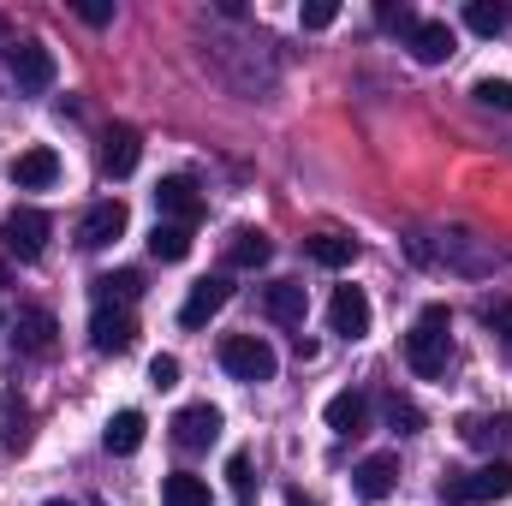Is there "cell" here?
Returning a JSON list of instances; mask_svg holds the SVG:
<instances>
[{
	"label": "cell",
	"mask_w": 512,
	"mask_h": 506,
	"mask_svg": "<svg viewBox=\"0 0 512 506\" xmlns=\"http://www.w3.org/2000/svg\"><path fill=\"white\" fill-rule=\"evenodd\" d=\"M447 358H453V316H447V304H423V316L405 334V364L423 381H435L447 376Z\"/></svg>",
	"instance_id": "obj_1"
},
{
	"label": "cell",
	"mask_w": 512,
	"mask_h": 506,
	"mask_svg": "<svg viewBox=\"0 0 512 506\" xmlns=\"http://www.w3.org/2000/svg\"><path fill=\"white\" fill-rule=\"evenodd\" d=\"M155 215L173 221V227H197V221H203L197 185H191V179H161V185H155Z\"/></svg>",
	"instance_id": "obj_8"
},
{
	"label": "cell",
	"mask_w": 512,
	"mask_h": 506,
	"mask_svg": "<svg viewBox=\"0 0 512 506\" xmlns=\"http://www.w3.org/2000/svg\"><path fill=\"white\" fill-rule=\"evenodd\" d=\"M120 233H126V203H120V197H102V203H90V215H84V227H78V245H84V251H108Z\"/></svg>",
	"instance_id": "obj_9"
},
{
	"label": "cell",
	"mask_w": 512,
	"mask_h": 506,
	"mask_svg": "<svg viewBox=\"0 0 512 506\" xmlns=\"http://www.w3.org/2000/svg\"><path fill=\"white\" fill-rule=\"evenodd\" d=\"M161 501L167 506H209V483L191 477V471H173V477L161 483Z\"/></svg>",
	"instance_id": "obj_25"
},
{
	"label": "cell",
	"mask_w": 512,
	"mask_h": 506,
	"mask_svg": "<svg viewBox=\"0 0 512 506\" xmlns=\"http://www.w3.org/2000/svg\"><path fill=\"white\" fill-rule=\"evenodd\" d=\"M453 48H459L453 24H441V18H417V30H411V60H417V66H441V60H453Z\"/></svg>",
	"instance_id": "obj_13"
},
{
	"label": "cell",
	"mask_w": 512,
	"mask_h": 506,
	"mask_svg": "<svg viewBox=\"0 0 512 506\" xmlns=\"http://www.w3.org/2000/svg\"><path fill=\"white\" fill-rule=\"evenodd\" d=\"M507 346H512V340H507Z\"/></svg>",
	"instance_id": "obj_37"
},
{
	"label": "cell",
	"mask_w": 512,
	"mask_h": 506,
	"mask_svg": "<svg viewBox=\"0 0 512 506\" xmlns=\"http://www.w3.org/2000/svg\"><path fill=\"white\" fill-rule=\"evenodd\" d=\"M143 429H149V423H143V411H120V417H108V429H102V447L126 459V453H137V447H143Z\"/></svg>",
	"instance_id": "obj_20"
},
{
	"label": "cell",
	"mask_w": 512,
	"mask_h": 506,
	"mask_svg": "<svg viewBox=\"0 0 512 506\" xmlns=\"http://www.w3.org/2000/svg\"><path fill=\"white\" fill-rule=\"evenodd\" d=\"M298 18H304V30H328V24L340 18V6H334V0H310Z\"/></svg>",
	"instance_id": "obj_30"
},
{
	"label": "cell",
	"mask_w": 512,
	"mask_h": 506,
	"mask_svg": "<svg viewBox=\"0 0 512 506\" xmlns=\"http://www.w3.org/2000/svg\"><path fill=\"white\" fill-rule=\"evenodd\" d=\"M54 179H60V155H54V149H42V143H36V149H24V155L12 161V185H18V191H48Z\"/></svg>",
	"instance_id": "obj_16"
},
{
	"label": "cell",
	"mask_w": 512,
	"mask_h": 506,
	"mask_svg": "<svg viewBox=\"0 0 512 506\" xmlns=\"http://www.w3.org/2000/svg\"><path fill=\"white\" fill-rule=\"evenodd\" d=\"M376 18H382L387 30H405V36L417 30V12H411V6H393V0H387V6H376Z\"/></svg>",
	"instance_id": "obj_31"
},
{
	"label": "cell",
	"mask_w": 512,
	"mask_h": 506,
	"mask_svg": "<svg viewBox=\"0 0 512 506\" xmlns=\"http://www.w3.org/2000/svg\"><path fill=\"white\" fill-rule=\"evenodd\" d=\"M149 251L161 256V262H185V256H191V227L155 221V233H149Z\"/></svg>",
	"instance_id": "obj_24"
},
{
	"label": "cell",
	"mask_w": 512,
	"mask_h": 506,
	"mask_svg": "<svg viewBox=\"0 0 512 506\" xmlns=\"http://www.w3.org/2000/svg\"><path fill=\"white\" fill-rule=\"evenodd\" d=\"M221 370L233 381H274L280 358H274V346L256 340V334H227V340H221Z\"/></svg>",
	"instance_id": "obj_3"
},
{
	"label": "cell",
	"mask_w": 512,
	"mask_h": 506,
	"mask_svg": "<svg viewBox=\"0 0 512 506\" xmlns=\"http://www.w3.org/2000/svg\"><path fill=\"white\" fill-rule=\"evenodd\" d=\"M42 506H72V501H42Z\"/></svg>",
	"instance_id": "obj_36"
},
{
	"label": "cell",
	"mask_w": 512,
	"mask_h": 506,
	"mask_svg": "<svg viewBox=\"0 0 512 506\" xmlns=\"http://www.w3.org/2000/svg\"><path fill=\"white\" fill-rule=\"evenodd\" d=\"M471 96H477L483 108H501V114H512V78H483Z\"/></svg>",
	"instance_id": "obj_28"
},
{
	"label": "cell",
	"mask_w": 512,
	"mask_h": 506,
	"mask_svg": "<svg viewBox=\"0 0 512 506\" xmlns=\"http://www.w3.org/2000/svg\"><path fill=\"white\" fill-rule=\"evenodd\" d=\"M268 256H274L268 233H251V227H245V233L227 239V262H233V268H268Z\"/></svg>",
	"instance_id": "obj_22"
},
{
	"label": "cell",
	"mask_w": 512,
	"mask_h": 506,
	"mask_svg": "<svg viewBox=\"0 0 512 506\" xmlns=\"http://www.w3.org/2000/svg\"><path fill=\"white\" fill-rule=\"evenodd\" d=\"M387 423H393L399 435H417V429H423V411H417L411 399H399V393H393V399H387Z\"/></svg>",
	"instance_id": "obj_27"
},
{
	"label": "cell",
	"mask_w": 512,
	"mask_h": 506,
	"mask_svg": "<svg viewBox=\"0 0 512 506\" xmlns=\"http://www.w3.org/2000/svg\"><path fill=\"white\" fill-rule=\"evenodd\" d=\"M12 340H18V352H30V358H48L54 352V340H60V322L48 316V310H18V322H12Z\"/></svg>",
	"instance_id": "obj_14"
},
{
	"label": "cell",
	"mask_w": 512,
	"mask_h": 506,
	"mask_svg": "<svg viewBox=\"0 0 512 506\" xmlns=\"http://www.w3.org/2000/svg\"><path fill=\"white\" fill-rule=\"evenodd\" d=\"M90 292H96V304H114V310H126L131 298H143V274H137V268H120V274H102V280H96Z\"/></svg>",
	"instance_id": "obj_21"
},
{
	"label": "cell",
	"mask_w": 512,
	"mask_h": 506,
	"mask_svg": "<svg viewBox=\"0 0 512 506\" xmlns=\"http://www.w3.org/2000/svg\"><path fill=\"white\" fill-rule=\"evenodd\" d=\"M227 483H233L239 506L251 501V459H245V453H233V459H227Z\"/></svg>",
	"instance_id": "obj_29"
},
{
	"label": "cell",
	"mask_w": 512,
	"mask_h": 506,
	"mask_svg": "<svg viewBox=\"0 0 512 506\" xmlns=\"http://www.w3.org/2000/svg\"><path fill=\"white\" fill-rule=\"evenodd\" d=\"M0 48H6V18H0Z\"/></svg>",
	"instance_id": "obj_35"
},
{
	"label": "cell",
	"mask_w": 512,
	"mask_h": 506,
	"mask_svg": "<svg viewBox=\"0 0 512 506\" xmlns=\"http://www.w3.org/2000/svg\"><path fill=\"white\" fill-rule=\"evenodd\" d=\"M286 506H316V501H310L304 489H292V495H286Z\"/></svg>",
	"instance_id": "obj_34"
},
{
	"label": "cell",
	"mask_w": 512,
	"mask_h": 506,
	"mask_svg": "<svg viewBox=\"0 0 512 506\" xmlns=\"http://www.w3.org/2000/svg\"><path fill=\"white\" fill-rule=\"evenodd\" d=\"M90 346L102 352V358H120L137 346V322H131V310H114V304H96V316H90Z\"/></svg>",
	"instance_id": "obj_6"
},
{
	"label": "cell",
	"mask_w": 512,
	"mask_h": 506,
	"mask_svg": "<svg viewBox=\"0 0 512 506\" xmlns=\"http://www.w3.org/2000/svg\"><path fill=\"white\" fill-rule=\"evenodd\" d=\"M352 489H358V501H387V495L399 489V459H393V453H370V459L352 471Z\"/></svg>",
	"instance_id": "obj_15"
},
{
	"label": "cell",
	"mask_w": 512,
	"mask_h": 506,
	"mask_svg": "<svg viewBox=\"0 0 512 506\" xmlns=\"http://www.w3.org/2000/svg\"><path fill=\"white\" fill-rule=\"evenodd\" d=\"M328 328H334L340 340H364V334H370V298H364L358 286H334V298H328Z\"/></svg>",
	"instance_id": "obj_10"
},
{
	"label": "cell",
	"mask_w": 512,
	"mask_h": 506,
	"mask_svg": "<svg viewBox=\"0 0 512 506\" xmlns=\"http://www.w3.org/2000/svg\"><path fill=\"white\" fill-rule=\"evenodd\" d=\"M6 72H12V84L18 90H30V96H42V90H54V54L42 48V42H18V48H6Z\"/></svg>",
	"instance_id": "obj_4"
},
{
	"label": "cell",
	"mask_w": 512,
	"mask_h": 506,
	"mask_svg": "<svg viewBox=\"0 0 512 506\" xmlns=\"http://www.w3.org/2000/svg\"><path fill=\"white\" fill-rule=\"evenodd\" d=\"M215 435H221V411H215V405H185V411L173 417V441H179L185 453L215 447Z\"/></svg>",
	"instance_id": "obj_12"
},
{
	"label": "cell",
	"mask_w": 512,
	"mask_h": 506,
	"mask_svg": "<svg viewBox=\"0 0 512 506\" xmlns=\"http://www.w3.org/2000/svg\"><path fill=\"white\" fill-rule=\"evenodd\" d=\"M304 251H310V262H322V268H346V262L358 256V239H346V233H316V239H304Z\"/></svg>",
	"instance_id": "obj_23"
},
{
	"label": "cell",
	"mask_w": 512,
	"mask_h": 506,
	"mask_svg": "<svg viewBox=\"0 0 512 506\" xmlns=\"http://www.w3.org/2000/svg\"><path fill=\"white\" fill-rule=\"evenodd\" d=\"M322 417H328V429H334V435H364V423H370V399L346 387V393H334V399H328V411H322Z\"/></svg>",
	"instance_id": "obj_18"
},
{
	"label": "cell",
	"mask_w": 512,
	"mask_h": 506,
	"mask_svg": "<svg viewBox=\"0 0 512 506\" xmlns=\"http://www.w3.org/2000/svg\"><path fill=\"white\" fill-rule=\"evenodd\" d=\"M465 24H471L477 36H501V30H507V6H501V0H471V6H465Z\"/></svg>",
	"instance_id": "obj_26"
},
{
	"label": "cell",
	"mask_w": 512,
	"mask_h": 506,
	"mask_svg": "<svg viewBox=\"0 0 512 506\" xmlns=\"http://www.w3.org/2000/svg\"><path fill=\"white\" fill-rule=\"evenodd\" d=\"M227 298H233V280H227V274H203V280L185 292L179 322H185V328H203L209 316H221V310H227Z\"/></svg>",
	"instance_id": "obj_7"
},
{
	"label": "cell",
	"mask_w": 512,
	"mask_h": 506,
	"mask_svg": "<svg viewBox=\"0 0 512 506\" xmlns=\"http://www.w3.org/2000/svg\"><path fill=\"white\" fill-rule=\"evenodd\" d=\"M137 155H143V137H137L131 126H108L102 131V173L126 179L131 167H137Z\"/></svg>",
	"instance_id": "obj_17"
},
{
	"label": "cell",
	"mask_w": 512,
	"mask_h": 506,
	"mask_svg": "<svg viewBox=\"0 0 512 506\" xmlns=\"http://www.w3.org/2000/svg\"><path fill=\"white\" fill-rule=\"evenodd\" d=\"M78 18H84V24H108V18H114V6H108V0H84V6H78Z\"/></svg>",
	"instance_id": "obj_33"
},
{
	"label": "cell",
	"mask_w": 512,
	"mask_h": 506,
	"mask_svg": "<svg viewBox=\"0 0 512 506\" xmlns=\"http://www.w3.org/2000/svg\"><path fill=\"white\" fill-rule=\"evenodd\" d=\"M459 435H465V447L495 453V447H512V417H465Z\"/></svg>",
	"instance_id": "obj_19"
},
{
	"label": "cell",
	"mask_w": 512,
	"mask_h": 506,
	"mask_svg": "<svg viewBox=\"0 0 512 506\" xmlns=\"http://www.w3.org/2000/svg\"><path fill=\"white\" fill-rule=\"evenodd\" d=\"M0 239H6V251L18 256V262H36V256L48 251V215L42 209H12L6 227H0Z\"/></svg>",
	"instance_id": "obj_5"
},
{
	"label": "cell",
	"mask_w": 512,
	"mask_h": 506,
	"mask_svg": "<svg viewBox=\"0 0 512 506\" xmlns=\"http://www.w3.org/2000/svg\"><path fill=\"white\" fill-rule=\"evenodd\" d=\"M262 310H268V322H280V328H304L310 292H304L298 280H274V286H262Z\"/></svg>",
	"instance_id": "obj_11"
},
{
	"label": "cell",
	"mask_w": 512,
	"mask_h": 506,
	"mask_svg": "<svg viewBox=\"0 0 512 506\" xmlns=\"http://www.w3.org/2000/svg\"><path fill=\"white\" fill-rule=\"evenodd\" d=\"M453 506H489V501H507L512 495V465L507 459H489V465H477V471H465V477H453L447 489H441Z\"/></svg>",
	"instance_id": "obj_2"
},
{
	"label": "cell",
	"mask_w": 512,
	"mask_h": 506,
	"mask_svg": "<svg viewBox=\"0 0 512 506\" xmlns=\"http://www.w3.org/2000/svg\"><path fill=\"white\" fill-rule=\"evenodd\" d=\"M149 381H155V387H179V358H167V352H161V358L149 364Z\"/></svg>",
	"instance_id": "obj_32"
}]
</instances>
